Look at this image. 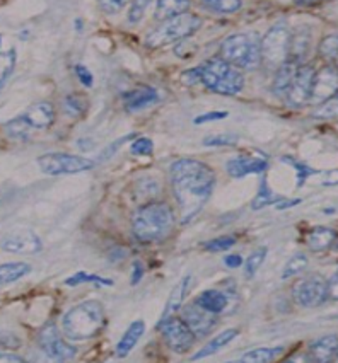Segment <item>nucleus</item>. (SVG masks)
I'll return each mask as SVG.
<instances>
[{
  "mask_svg": "<svg viewBox=\"0 0 338 363\" xmlns=\"http://www.w3.org/2000/svg\"><path fill=\"white\" fill-rule=\"evenodd\" d=\"M4 130H6V133L9 135L11 138H14V140H23V138L28 137L31 126L24 121L23 116H18L14 118V120L7 121V123L4 125Z\"/></svg>",
  "mask_w": 338,
  "mask_h": 363,
  "instance_id": "34",
  "label": "nucleus"
},
{
  "mask_svg": "<svg viewBox=\"0 0 338 363\" xmlns=\"http://www.w3.org/2000/svg\"><path fill=\"white\" fill-rule=\"evenodd\" d=\"M198 306L204 307L205 311L212 312V314H219L227 307V295L219 292V290H205L204 294L198 295L195 301Z\"/></svg>",
  "mask_w": 338,
  "mask_h": 363,
  "instance_id": "26",
  "label": "nucleus"
},
{
  "mask_svg": "<svg viewBox=\"0 0 338 363\" xmlns=\"http://www.w3.org/2000/svg\"><path fill=\"white\" fill-rule=\"evenodd\" d=\"M181 80H183V84H187V86H193V84L200 82V67L185 72V74L181 75Z\"/></svg>",
  "mask_w": 338,
  "mask_h": 363,
  "instance_id": "49",
  "label": "nucleus"
},
{
  "mask_svg": "<svg viewBox=\"0 0 338 363\" xmlns=\"http://www.w3.org/2000/svg\"><path fill=\"white\" fill-rule=\"evenodd\" d=\"M0 246L12 255H36L41 251L43 244L31 229H16L4 235Z\"/></svg>",
  "mask_w": 338,
  "mask_h": 363,
  "instance_id": "12",
  "label": "nucleus"
},
{
  "mask_svg": "<svg viewBox=\"0 0 338 363\" xmlns=\"http://www.w3.org/2000/svg\"><path fill=\"white\" fill-rule=\"evenodd\" d=\"M227 116H229V113L227 111H210V113H205V115L197 116L195 120H193V123L204 125V123H210V121L224 120V118H227Z\"/></svg>",
  "mask_w": 338,
  "mask_h": 363,
  "instance_id": "46",
  "label": "nucleus"
},
{
  "mask_svg": "<svg viewBox=\"0 0 338 363\" xmlns=\"http://www.w3.org/2000/svg\"><path fill=\"white\" fill-rule=\"evenodd\" d=\"M200 26L202 19L198 16L183 12V14L175 16V18L163 21V24L146 38V46L151 50H156L176 43V41L187 40L193 33H197Z\"/></svg>",
  "mask_w": 338,
  "mask_h": 363,
  "instance_id": "6",
  "label": "nucleus"
},
{
  "mask_svg": "<svg viewBox=\"0 0 338 363\" xmlns=\"http://www.w3.org/2000/svg\"><path fill=\"white\" fill-rule=\"evenodd\" d=\"M318 53L323 60L333 62L338 58V35H328L321 40Z\"/></svg>",
  "mask_w": 338,
  "mask_h": 363,
  "instance_id": "33",
  "label": "nucleus"
},
{
  "mask_svg": "<svg viewBox=\"0 0 338 363\" xmlns=\"http://www.w3.org/2000/svg\"><path fill=\"white\" fill-rule=\"evenodd\" d=\"M278 200H280V196H277L276 193H273L272 189L268 188L267 179L263 177V179H261V183H260V191H258V195L255 196V200H253L251 208L253 210H261V208H265V206H268V205H276Z\"/></svg>",
  "mask_w": 338,
  "mask_h": 363,
  "instance_id": "30",
  "label": "nucleus"
},
{
  "mask_svg": "<svg viewBox=\"0 0 338 363\" xmlns=\"http://www.w3.org/2000/svg\"><path fill=\"white\" fill-rule=\"evenodd\" d=\"M268 160L265 157H236L226 164L227 172L232 177H246L249 174H261L267 171Z\"/></svg>",
  "mask_w": 338,
  "mask_h": 363,
  "instance_id": "16",
  "label": "nucleus"
},
{
  "mask_svg": "<svg viewBox=\"0 0 338 363\" xmlns=\"http://www.w3.org/2000/svg\"><path fill=\"white\" fill-rule=\"evenodd\" d=\"M207 9L222 12V14H232L241 9V0H200Z\"/></svg>",
  "mask_w": 338,
  "mask_h": 363,
  "instance_id": "37",
  "label": "nucleus"
},
{
  "mask_svg": "<svg viewBox=\"0 0 338 363\" xmlns=\"http://www.w3.org/2000/svg\"><path fill=\"white\" fill-rule=\"evenodd\" d=\"M135 137V133H132V135H126V137H124V138H120V140H116V142H113L111 145L108 147V149H104L103 152H101V154L98 155V160H108L109 157H111L113 154H115V152L120 149L121 147V143H125L126 140H132V138Z\"/></svg>",
  "mask_w": 338,
  "mask_h": 363,
  "instance_id": "47",
  "label": "nucleus"
},
{
  "mask_svg": "<svg viewBox=\"0 0 338 363\" xmlns=\"http://www.w3.org/2000/svg\"><path fill=\"white\" fill-rule=\"evenodd\" d=\"M190 0H158V9H156V19L166 21L169 18L188 12Z\"/></svg>",
  "mask_w": 338,
  "mask_h": 363,
  "instance_id": "27",
  "label": "nucleus"
},
{
  "mask_svg": "<svg viewBox=\"0 0 338 363\" xmlns=\"http://www.w3.org/2000/svg\"><path fill=\"white\" fill-rule=\"evenodd\" d=\"M21 116L24 118V121H26L31 128L46 130L50 128L55 121V108L52 106V103L43 101V103L33 104V106Z\"/></svg>",
  "mask_w": 338,
  "mask_h": 363,
  "instance_id": "17",
  "label": "nucleus"
},
{
  "mask_svg": "<svg viewBox=\"0 0 338 363\" xmlns=\"http://www.w3.org/2000/svg\"><path fill=\"white\" fill-rule=\"evenodd\" d=\"M238 335H239L238 329H226V331H222L221 335L214 336V340H210L209 343H207L204 348L200 350V352L193 354V360H202V358H207V357H210V354L217 353L219 350L224 348V346L229 345Z\"/></svg>",
  "mask_w": 338,
  "mask_h": 363,
  "instance_id": "25",
  "label": "nucleus"
},
{
  "mask_svg": "<svg viewBox=\"0 0 338 363\" xmlns=\"http://www.w3.org/2000/svg\"><path fill=\"white\" fill-rule=\"evenodd\" d=\"M293 297L298 306L306 307V309L318 307L327 302V298L329 297L328 281L320 275L301 278L293 286Z\"/></svg>",
  "mask_w": 338,
  "mask_h": 363,
  "instance_id": "9",
  "label": "nucleus"
},
{
  "mask_svg": "<svg viewBox=\"0 0 338 363\" xmlns=\"http://www.w3.org/2000/svg\"><path fill=\"white\" fill-rule=\"evenodd\" d=\"M282 160H284V162H287V164H290V166H293L295 171H298V186L299 188L302 186L304 181H306L307 177L318 172V171H315V169H311L310 166H306V164L298 162V160H293L290 157H284Z\"/></svg>",
  "mask_w": 338,
  "mask_h": 363,
  "instance_id": "41",
  "label": "nucleus"
},
{
  "mask_svg": "<svg viewBox=\"0 0 338 363\" xmlns=\"http://www.w3.org/2000/svg\"><path fill=\"white\" fill-rule=\"evenodd\" d=\"M101 9L108 14H116L118 11H121L130 0H98Z\"/></svg>",
  "mask_w": 338,
  "mask_h": 363,
  "instance_id": "45",
  "label": "nucleus"
},
{
  "mask_svg": "<svg viewBox=\"0 0 338 363\" xmlns=\"http://www.w3.org/2000/svg\"><path fill=\"white\" fill-rule=\"evenodd\" d=\"M38 345L43 350L46 357L58 362L70 360V358H74L77 354V348L74 345H70L67 340H63L60 331H58L55 324H46L38 333Z\"/></svg>",
  "mask_w": 338,
  "mask_h": 363,
  "instance_id": "10",
  "label": "nucleus"
},
{
  "mask_svg": "<svg viewBox=\"0 0 338 363\" xmlns=\"http://www.w3.org/2000/svg\"><path fill=\"white\" fill-rule=\"evenodd\" d=\"M335 360H338V348H337V353H335Z\"/></svg>",
  "mask_w": 338,
  "mask_h": 363,
  "instance_id": "55",
  "label": "nucleus"
},
{
  "mask_svg": "<svg viewBox=\"0 0 338 363\" xmlns=\"http://www.w3.org/2000/svg\"><path fill=\"white\" fill-rule=\"evenodd\" d=\"M337 348H338V336L335 335L323 336L320 337V340H316L315 343L310 346V358L320 363L329 362L335 358Z\"/></svg>",
  "mask_w": 338,
  "mask_h": 363,
  "instance_id": "20",
  "label": "nucleus"
},
{
  "mask_svg": "<svg viewBox=\"0 0 338 363\" xmlns=\"http://www.w3.org/2000/svg\"><path fill=\"white\" fill-rule=\"evenodd\" d=\"M107 324L104 307L99 301H84L62 318V331L72 341L92 340Z\"/></svg>",
  "mask_w": 338,
  "mask_h": 363,
  "instance_id": "2",
  "label": "nucleus"
},
{
  "mask_svg": "<svg viewBox=\"0 0 338 363\" xmlns=\"http://www.w3.org/2000/svg\"><path fill=\"white\" fill-rule=\"evenodd\" d=\"M181 320L187 324L190 331H192L197 337L207 336L215 328V324H217L215 314L205 311L204 307L198 306L197 302L181 307Z\"/></svg>",
  "mask_w": 338,
  "mask_h": 363,
  "instance_id": "15",
  "label": "nucleus"
},
{
  "mask_svg": "<svg viewBox=\"0 0 338 363\" xmlns=\"http://www.w3.org/2000/svg\"><path fill=\"white\" fill-rule=\"evenodd\" d=\"M152 0H133L132 6H130L129 9V21L130 23L137 24L141 23V21L143 19V16H146L147 9L151 7Z\"/></svg>",
  "mask_w": 338,
  "mask_h": 363,
  "instance_id": "40",
  "label": "nucleus"
},
{
  "mask_svg": "<svg viewBox=\"0 0 338 363\" xmlns=\"http://www.w3.org/2000/svg\"><path fill=\"white\" fill-rule=\"evenodd\" d=\"M299 63H295L293 60H287L282 63L280 67L277 69L276 74V80H273V92L277 96H284L287 94V89H289L290 82H293L295 72H298Z\"/></svg>",
  "mask_w": 338,
  "mask_h": 363,
  "instance_id": "24",
  "label": "nucleus"
},
{
  "mask_svg": "<svg viewBox=\"0 0 338 363\" xmlns=\"http://www.w3.org/2000/svg\"><path fill=\"white\" fill-rule=\"evenodd\" d=\"M311 2H315V0H311Z\"/></svg>",
  "mask_w": 338,
  "mask_h": 363,
  "instance_id": "56",
  "label": "nucleus"
},
{
  "mask_svg": "<svg viewBox=\"0 0 338 363\" xmlns=\"http://www.w3.org/2000/svg\"><path fill=\"white\" fill-rule=\"evenodd\" d=\"M337 232L328 227H315L306 238V244L312 252H323L335 244Z\"/></svg>",
  "mask_w": 338,
  "mask_h": 363,
  "instance_id": "22",
  "label": "nucleus"
},
{
  "mask_svg": "<svg viewBox=\"0 0 338 363\" xmlns=\"http://www.w3.org/2000/svg\"><path fill=\"white\" fill-rule=\"evenodd\" d=\"M290 48V33L284 24L270 28L263 40L260 41L261 50V63L268 69H278L282 63L289 60Z\"/></svg>",
  "mask_w": 338,
  "mask_h": 363,
  "instance_id": "7",
  "label": "nucleus"
},
{
  "mask_svg": "<svg viewBox=\"0 0 338 363\" xmlns=\"http://www.w3.org/2000/svg\"><path fill=\"white\" fill-rule=\"evenodd\" d=\"M75 75H77V79L80 80V84H82L84 87H92V84H94V77H92L91 70L87 69V67L84 65H75Z\"/></svg>",
  "mask_w": 338,
  "mask_h": 363,
  "instance_id": "48",
  "label": "nucleus"
},
{
  "mask_svg": "<svg viewBox=\"0 0 338 363\" xmlns=\"http://www.w3.org/2000/svg\"><path fill=\"white\" fill-rule=\"evenodd\" d=\"M224 264L227 266V268H239L241 264H243V257H241L239 255H227L226 257H224Z\"/></svg>",
  "mask_w": 338,
  "mask_h": 363,
  "instance_id": "52",
  "label": "nucleus"
},
{
  "mask_svg": "<svg viewBox=\"0 0 338 363\" xmlns=\"http://www.w3.org/2000/svg\"><path fill=\"white\" fill-rule=\"evenodd\" d=\"M130 152L133 155H151L154 152V143L147 137H137L130 143Z\"/></svg>",
  "mask_w": 338,
  "mask_h": 363,
  "instance_id": "42",
  "label": "nucleus"
},
{
  "mask_svg": "<svg viewBox=\"0 0 338 363\" xmlns=\"http://www.w3.org/2000/svg\"><path fill=\"white\" fill-rule=\"evenodd\" d=\"M221 58L236 69L253 70L261 63L260 40L256 35L239 33L224 40L221 46Z\"/></svg>",
  "mask_w": 338,
  "mask_h": 363,
  "instance_id": "5",
  "label": "nucleus"
},
{
  "mask_svg": "<svg viewBox=\"0 0 338 363\" xmlns=\"http://www.w3.org/2000/svg\"><path fill=\"white\" fill-rule=\"evenodd\" d=\"M215 186V172L205 162L180 159L171 166V188L180 208L181 223L192 222L200 213Z\"/></svg>",
  "mask_w": 338,
  "mask_h": 363,
  "instance_id": "1",
  "label": "nucleus"
},
{
  "mask_svg": "<svg viewBox=\"0 0 338 363\" xmlns=\"http://www.w3.org/2000/svg\"><path fill=\"white\" fill-rule=\"evenodd\" d=\"M190 280H192V277H183L181 280L178 281V285L175 286V289L171 290V294H169V298L166 302V306H164V311H163V315H160L159 319V324L164 323V320L175 318V314L181 309V306H183V301H185V295L188 292V285H190Z\"/></svg>",
  "mask_w": 338,
  "mask_h": 363,
  "instance_id": "18",
  "label": "nucleus"
},
{
  "mask_svg": "<svg viewBox=\"0 0 338 363\" xmlns=\"http://www.w3.org/2000/svg\"><path fill=\"white\" fill-rule=\"evenodd\" d=\"M236 244V239L234 238H227V235H224V238H217V239H212L209 240V242L205 244V249L210 252H221V251H227V249H231L232 246Z\"/></svg>",
  "mask_w": 338,
  "mask_h": 363,
  "instance_id": "43",
  "label": "nucleus"
},
{
  "mask_svg": "<svg viewBox=\"0 0 338 363\" xmlns=\"http://www.w3.org/2000/svg\"><path fill=\"white\" fill-rule=\"evenodd\" d=\"M16 67V52L9 50V52L0 53V89L6 86V82L14 72Z\"/></svg>",
  "mask_w": 338,
  "mask_h": 363,
  "instance_id": "35",
  "label": "nucleus"
},
{
  "mask_svg": "<svg viewBox=\"0 0 338 363\" xmlns=\"http://www.w3.org/2000/svg\"><path fill=\"white\" fill-rule=\"evenodd\" d=\"M0 363H24V358L12 353H0Z\"/></svg>",
  "mask_w": 338,
  "mask_h": 363,
  "instance_id": "54",
  "label": "nucleus"
},
{
  "mask_svg": "<svg viewBox=\"0 0 338 363\" xmlns=\"http://www.w3.org/2000/svg\"><path fill=\"white\" fill-rule=\"evenodd\" d=\"M312 77H315V69L311 65H299L295 72L293 82L287 89L285 99L290 106L301 108L304 104L310 103Z\"/></svg>",
  "mask_w": 338,
  "mask_h": 363,
  "instance_id": "14",
  "label": "nucleus"
},
{
  "mask_svg": "<svg viewBox=\"0 0 338 363\" xmlns=\"http://www.w3.org/2000/svg\"><path fill=\"white\" fill-rule=\"evenodd\" d=\"M236 142H238V137H236V135L222 133V135H212V137H207L204 140V145L205 147H229V145H234Z\"/></svg>",
  "mask_w": 338,
  "mask_h": 363,
  "instance_id": "44",
  "label": "nucleus"
},
{
  "mask_svg": "<svg viewBox=\"0 0 338 363\" xmlns=\"http://www.w3.org/2000/svg\"><path fill=\"white\" fill-rule=\"evenodd\" d=\"M323 186H338V169L325 172Z\"/></svg>",
  "mask_w": 338,
  "mask_h": 363,
  "instance_id": "51",
  "label": "nucleus"
},
{
  "mask_svg": "<svg viewBox=\"0 0 338 363\" xmlns=\"http://www.w3.org/2000/svg\"><path fill=\"white\" fill-rule=\"evenodd\" d=\"M38 166L48 176H63V174H80L94 167V162L79 155L63 154V152H52L38 159Z\"/></svg>",
  "mask_w": 338,
  "mask_h": 363,
  "instance_id": "8",
  "label": "nucleus"
},
{
  "mask_svg": "<svg viewBox=\"0 0 338 363\" xmlns=\"http://www.w3.org/2000/svg\"><path fill=\"white\" fill-rule=\"evenodd\" d=\"M158 99H159V94L156 92V89L152 87L135 89V91L126 92L124 96L126 111H138V109H143L151 106V104H154Z\"/></svg>",
  "mask_w": 338,
  "mask_h": 363,
  "instance_id": "19",
  "label": "nucleus"
},
{
  "mask_svg": "<svg viewBox=\"0 0 338 363\" xmlns=\"http://www.w3.org/2000/svg\"><path fill=\"white\" fill-rule=\"evenodd\" d=\"M200 82L212 92L222 96L238 94L244 86L239 69L222 58H212L200 67Z\"/></svg>",
  "mask_w": 338,
  "mask_h": 363,
  "instance_id": "4",
  "label": "nucleus"
},
{
  "mask_svg": "<svg viewBox=\"0 0 338 363\" xmlns=\"http://www.w3.org/2000/svg\"><path fill=\"white\" fill-rule=\"evenodd\" d=\"M311 46V33L307 29H299L293 36L290 35V48H289V60H293L299 65H302L304 58L307 57Z\"/></svg>",
  "mask_w": 338,
  "mask_h": 363,
  "instance_id": "23",
  "label": "nucleus"
},
{
  "mask_svg": "<svg viewBox=\"0 0 338 363\" xmlns=\"http://www.w3.org/2000/svg\"><path fill=\"white\" fill-rule=\"evenodd\" d=\"M338 91V69L332 63L321 67L318 72H315L311 86V104H321L323 101L332 98Z\"/></svg>",
  "mask_w": 338,
  "mask_h": 363,
  "instance_id": "13",
  "label": "nucleus"
},
{
  "mask_svg": "<svg viewBox=\"0 0 338 363\" xmlns=\"http://www.w3.org/2000/svg\"><path fill=\"white\" fill-rule=\"evenodd\" d=\"M63 108H65V111L69 113L70 116H80L86 113L87 101L79 94H70L63 99Z\"/></svg>",
  "mask_w": 338,
  "mask_h": 363,
  "instance_id": "38",
  "label": "nucleus"
},
{
  "mask_svg": "<svg viewBox=\"0 0 338 363\" xmlns=\"http://www.w3.org/2000/svg\"><path fill=\"white\" fill-rule=\"evenodd\" d=\"M284 352V348L277 346V348H256V350H249L248 353L243 354L241 360L246 363H267L276 360V358Z\"/></svg>",
  "mask_w": 338,
  "mask_h": 363,
  "instance_id": "29",
  "label": "nucleus"
},
{
  "mask_svg": "<svg viewBox=\"0 0 338 363\" xmlns=\"http://www.w3.org/2000/svg\"><path fill=\"white\" fill-rule=\"evenodd\" d=\"M143 273H146V268H143L141 261H135V263H133V268H132V281H130V284H132V285H137L138 281L142 280Z\"/></svg>",
  "mask_w": 338,
  "mask_h": 363,
  "instance_id": "50",
  "label": "nucleus"
},
{
  "mask_svg": "<svg viewBox=\"0 0 338 363\" xmlns=\"http://www.w3.org/2000/svg\"><path fill=\"white\" fill-rule=\"evenodd\" d=\"M158 329H160L164 337V343L168 345V348L175 353H187L193 345H195L197 336L190 331L187 324L183 323L181 319L171 318L168 320H164L160 326H158Z\"/></svg>",
  "mask_w": 338,
  "mask_h": 363,
  "instance_id": "11",
  "label": "nucleus"
},
{
  "mask_svg": "<svg viewBox=\"0 0 338 363\" xmlns=\"http://www.w3.org/2000/svg\"><path fill=\"white\" fill-rule=\"evenodd\" d=\"M80 284H94L98 286H113V280H109V278L98 277V275H89V273H84V272L75 273V275H72L65 280L67 286H75Z\"/></svg>",
  "mask_w": 338,
  "mask_h": 363,
  "instance_id": "31",
  "label": "nucleus"
},
{
  "mask_svg": "<svg viewBox=\"0 0 338 363\" xmlns=\"http://www.w3.org/2000/svg\"><path fill=\"white\" fill-rule=\"evenodd\" d=\"M31 272L28 263H4L0 264V286L14 284Z\"/></svg>",
  "mask_w": 338,
  "mask_h": 363,
  "instance_id": "28",
  "label": "nucleus"
},
{
  "mask_svg": "<svg viewBox=\"0 0 338 363\" xmlns=\"http://www.w3.org/2000/svg\"><path fill=\"white\" fill-rule=\"evenodd\" d=\"M146 333V323L143 320H135L129 326V329L125 331V335L121 336V340L118 341L115 354L118 358H125L132 350L135 348V345L138 343L141 336Z\"/></svg>",
  "mask_w": 338,
  "mask_h": 363,
  "instance_id": "21",
  "label": "nucleus"
},
{
  "mask_svg": "<svg viewBox=\"0 0 338 363\" xmlns=\"http://www.w3.org/2000/svg\"><path fill=\"white\" fill-rule=\"evenodd\" d=\"M307 266V256L306 255H295L287 261L284 272H282V278L287 280V278H293L302 272Z\"/></svg>",
  "mask_w": 338,
  "mask_h": 363,
  "instance_id": "39",
  "label": "nucleus"
},
{
  "mask_svg": "<svg viewBox=\"0 0 338 363\" xmlns=\"http://www.w3.org/2000/svg\"><path fill=\"white\" fill-rule=\"evenodd\" d=\"M175 227L171 206L164 201H151L142 205L132 217L133 235L141 242H158L166 239Z\"/></svg>",
  "mask_w": 338,
  "mask_h": 363,
  "instance_id": "3",
  "label": "nucleus"
},
{
  "mask_svg": "<svg viewBox=\"0 0 338 363\" xmlns=\"http://www.w3.org/2000/svg\"><path fill=\"white\" fill-rule=\"evenodd\" d=\"M267 252L268 249L263 246V247L255 249V251L249 255V257L246 259V264H244V275H246V278H253L256 275V272L260 269L261 263H263L265 257H267Z\"/></svg>",
  "mask_w": 338,
  "mask_h": 363,
  "instance_id": "36",
  "label": "nucleus"
},
{
  "mask_svg": "<svg viewBox=\"0 0 338 363\" xmlns=\"http://www.w3.org/2000/svg\"><path fill=\"white\" fill-rule=\"evenodd\" d=\"M301 198H293V200H284V198H280V200L276 203V208L277 210H285V208H293V206L301 203Z\"/></svg>",
  "mask_w": 338,
  "mask_h": 363,
  "instance_id": "53",
  "label": "nucleus"
},
{
  "mask_svg": "<svg viewBox=\"0 0 338 363\" xmlns=\"http://www.w3.org/2000/svg\"><path fill=\"white\" fill-rule=\"evenodd\" d=\"M315 118H318V120H338V91L332 98L318 104V109L315 111Z\"/></svg>",
  "mask_w": 338,
  "mask_h": 363,
  "instance_id": "32",
  "label": "nucleus"
}]
</instances>
